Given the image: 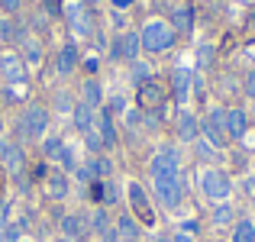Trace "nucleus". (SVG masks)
Returning <instances> with one entry per match:
<instances>
[{"label": "nucleus", "instance_id": "nucleus-1", "mask_svg": "<svg viewBox=\"0 0 255 242\" xmlns=\"http://www.w3.org/2000/svg\"><path fill=\"white\" fill-rule=\"evenodd\" d=\"M139 42H142V52H152V55H162L174 45V29L162 19H152V23L142 26L139 32Z\"/></svg>", "mask_w": 255, "mask_h": 242}, {"label": "nucleus", "instance_id": "nucleus-2", "mask_svg": "<svg viewBox=\"0 0 255 242\" xmlns=\"http://www.w3.org/2000/svg\"><path fill=\"white\" fill-rule=\"evenodd\" d=\"M45 129H49V110L42 104H29L19 113V123H16L19 139H42Z\"/></svg>", "mask_w": 255, "mask_h": 242}, {"label": "nucleus", "instance_id": "nucleus-3", "mask_svg": "<svg viewBox=\"0 0 255 242\" xmlns=\"http://www.w3.org/2000/svg\"><path fill=\"white\" fill-rule=\"evenodd\" d=\"M200 191H204V197H210L213 204H226L233 194V181L226 171H220V168H204V174H200Z\"/></svg>", "mask_w": 255, "mask_h": 242}, {"label": "nucleus", "instance_id": "nucleus-4", "mask_svg": "<svg viewBox=\"0 0 255 242\" xmlns=\"http://www.w3.org/2000/svg\"><path fill=\"white\" fill-rule=\"evenodd\" d=\"M200 132L213 149H223L226 145V107H213L204 120H200Z\"/></svg>", "mask_w": 255, "mask_h": 242}, {"label": "nucleus", "instance_id": "nucleus-5", "mask_svg": "<svg viewBox=\"0 0 255 242\" xmlns=\"http://www.w3.org/2000/svg\"><path fill=\"white\" fill-rule=\"evenodd\" d=\"M152 191H155V200L165 207V210H178L181 197H184L181 174H174V178H152Z\"/></svg>", "mask_w": 255, "mask_h": 242}, {"label": "nucleus", "instance_id": "nucleus-6", "mask_svg": "<svg viewBox=\"0 0 255 242\" xmlns=\"http://www.w3.org/2000/svg\"><path fill=\"white\" fill-rule=\"evenodd\" d=\"M126 197H129L132 217H136V223H139V226H155V213H152L149 194H145V187H142V184L129 181V184H126Z\"/></svg>", "mask_w": 255, "mask_h": 242}, {"label": "nucleus", "instance_id": "nucleus-7", "mask_svg": "<svg viewBox=\"0 0 255 242\" xmlns=\"http://www.w3.org/2000/svg\"><path fill=\"white\" fill-rule=\"evenodd\" d=\"M149 171H152V178H174V174H181V155H178V149H174V145H162V149L152 155Z\"/></svg>", "mask_w": 255, "mask_h": 242}, {"label": "nucleus", "instance_id": "nucleus-8", "mask_svg": "<svg viewBox=\"0 0 255 242\" xmlns=\"http://www.w3.org/2000/svg\"><path fill=\"white\" fill-rule=\"evenodd\" d=\"M139 52H142V42H139V32H132V29H126V32H120L117 39H113V45H110V58H117V62H139Z\"/></svg>", "mask_w": 255, "mask_h": 242}, {"label": "nucleus", "instance_id": "nucleus-9", "mask_svg": "<svg viewBox=\"0 0 255 242\" xmlns=\"http://www.w3.org/2000/svg\"><path fill=\"white\" fill-rule=\"evenodd\" d=\"M136 100H139V110H145V113H158V110L165 107V84H162L158 78L142 81V84H139Z\"/></svg>", "mask_w": 255, "mask_h": 242}, {"label": "nucleus", "instance_id": "nucleus-10", "mask_svg": "<svg viewBox=\"0 0 255 242\" xmlns=\"http://www.w3.org/2000/svg\"><path fill=\"white\" fill-rule=\"evenodd\" d=\"M0 75H3L6 84L23 87V84H26V78H29V71H26V62H23L19 55L6 52V55H0Z\"/></svg>", "mask_w": 255, "mask_h": 242}, {"label": "nucleus", "instance_id": "nucleus-11", "mask_svg": "<svg viewBox=\"0 0 255 242\" xmlns=\"http://www.w3.org/2000/svg\"><path fill=\"white\" fill-rule=\"evenodd\" d=\"M0 165H3L10 174H19V171H23V165H26L23 145H16L13 139H0Z\"/></svg>", "mask_w": 255, "mask_h": 242}, {"label": "nucleus", "instance_id": "nucleus-12", "mask_svg": "<svg viewBox=\"0 0 255 242\" xmlns=\"http://www.w3.org/2000/svg\"><path fill=\"white\" fill-rule=\"evenodd\" d=\"M65 16H68V26H71V32H75V36L87 39V36L94 32V23H91V13H87V6L71 3L68 10H65Z\"/></svg>", "mask_w": 255, "mask_h": 242}, {"label": "nucleus", "instance_id": "nucleus-13", "mask_svg": "<svg viewBox=\"0 0 255 242\" xmlns=\"http://www.w3.org/2000/svg\"><path fill=\"white\" fill-rule=\"evenodd\" d=\"M191 84H194V75L184 65H178V68L171 71V97L178 100V104H184V100L191 97Z\"/></svg>", "mask_w": 255, "mask_h": 242}, {"label": "nucleus", "instance_id": "nucleus-14", "mask_svg": "<svg viewBox=\"0 0 255 242\" xmlns=\"http://www.w3.org/2000/svg\"><path fill=\"white\" fill-rule=\"evenodd\" d=\"M78 65H81V52H78V45L65 42L62 49H58V55H55V71H58V75H71Z\"/></svg>", "mask_w": 255, "mask_h": 242}, {"label": "nucleus", "instance_id": "nucleus-15", "mask_svg": "<svg viewBox=\"0 0 255 242\" xmlns=\"http://www.w3.org/2000/svg\"><path fill=\"white\" fill-rule=\"evenodd\" d=\"M246 129H249V117L239 107H230L226 110V139H243Z\"/></svg>", "mask_w": 255, "mask_h": 242}, {"label": "nucleus", "instance_id": "nucleus-16", "mask_svg": "<svg viewBox=\"0 0 255 242\" xmlns=\"http://www.w3.org/2000/svg\"><path fill=\"white\" fill-rule=\"evenodd\" d=\"M84 233H91V220L87 217H81V213H65L62 217V236L81 239Z\"/></svg>", "mask_w": 255, "mask_h": 242}, {"label": "nucleus", "instance_id": "nucleus-17", "mask_svg": "<svg viewBox=\"0 0 255 242\" xmlns=\"http://www.w3.org/2000/svg\"><path fill=\"white\" fill-rule=\"evenodd\" d=\"M178 136L184 139V142H197L200 139V123H197V117H194L191 110L178 113Z\"/></svg>", "mask_w": 255, "mask_h": 242}, {"label": "nucleus", "instance_id": "nucleus-18", "mask_svg": "<svg viewBox=\"0 0 255 242\" xmlns=\"http://www.w3.org/2000/svg\"><path fill=\"white\" fill-rule=\"evenodd\" d=\"M45 194H49V197H55V200H65L68 197V174L65 171H49L45 174Z\"/></svg>", "mask_w": 255, "mask_h": 242}, {"label": "nucleus", "instance_id": "nucleus-19", "mask_svg": "<svg viewBox=\"0 0 255 242\" xmlns=\"http://www.w3.org/2000/svg\"><path fill=\"white\" fill-rule=\"evenodd\" d=\"M97 132H100V139H104V149H113L117 145V126H113V113L110 110H100V117H97Z\"/></svg>", "mask_w": 255, "mask_h": 242}, {"label": "nucleus", "instance_id": "nucleus-20", "mask_svg": "<svg viewBox=\"0 0 255 242\" xmlns=\"http://www.w3.org/2000/svg\"><path fill=\"white\" fill-rule=\"evenodd\" d=\"M81 104H87L91 110H100V104H104V87H100L97 78H87L81 84Z\"/></svg>", "mask_w": 255, "mask_h": 242}, {"label": "nucleus", "instance_id": "nucleus-21", "mask_svg": "<svg viewBox=\"0 0 255 242\" xmlns=\"http://www.w3.org/2000/svg\"><path fill=\"white\" fill-rule=\"evenodd\" d=\"M171 29L174 32H191L194 29V6H174V10H171Z\"/></svg>", "mask_w": 255, "mask_h": 242}, {"label": "nucleus", "instance_id": "nucleus-22", "mask_svg": "<svg viewBox=\"0 0 255 242\" xmlns=\"http://www.w3.org/2000/svg\"><path fill=\"white\" fill-rule=\"evenodd\" d=\"M113 226H117L120 242H139V223H136V217H132V213H123V217H120Z\"/></svg>", "mask_w": 255, "mask_h": 242}, {"label": "nucleus", "instance_id": "nucleus-23", "mask_svg": "<svg viewBox=\"0 0 255 242\" xmlns=\"http://www.w3.org/2000/svg\"><path fill=\"white\" fill-rule=\"evenodd\" d=\"M87 165V171L94 174V181H110V174H113V161L107 158V155H94L91 161H84Z\"/></svg>", "mask_w": 255, "mask_h": 242}, {"label": "nucleus", "instance_id": "nucleus-24", "mask_svg": "<svg viewBox=\"0 0 255 242\" xmlns=\"http://www.w3.org/2000/svg\"><path fill=\"white\" fill-rule=\"evenodd\" d=\"M19 49H23V62H26V68H29V65H39L42 62V45H39V39L36 36H26L23 42H19Z\"/></svg>", "mask_w": 255, "mask_h": 242}, {"label": "nucleus", "instance_id": "nucleus-25", "mask_svg": "<svg viewBox=\"0 0 255 242\" xmlns=\"http://www.w3.org/2000/svg\"><path fill=\"white\" fill-rule=\"evenodd\" d=\"M71 117H75V126H78L81 132L94 129V123H97V120H94V110H91L87 104H81V100L75 104V110H71Z\"/></svg>", "mask_w": 255, "mask_h": 242}, {"label": "nucleus", "instance_id": "nucleus-26", "mask_svg": "<svg viewBox=\"0 0 255 242\" xmlns=\"http://www.w3.org/2000/svg\"><path fill=\"white\" fill-rule=\"evenodd\" d=\"M233 242H255V220H236L233 226Z\"/></svg>", "mask_w": 255, "mask_h": 242}, {"label": "nucleus", "instance_id": "nucleus-27", "mask_svg": "<svg viewBox=\"0 0 255 242\" xmlns=\"http://www.w3.org/2000/svg\"><path fill=\"white\" fill-rule=\"evenodd\" d=\"M55 161H58V171H78V158H75V149L71 145H62L58 149V155H55Z\"/></svg>", "mask_w": 255, "mask_h": 242}, {"label": "nucleus", "instance_id": "nucleus-28", "mask_svg": "<svg viewBox=\"0 0 255 242\" xmlns=\"http://www.w3.org/2000/svg\"><path fill=\"white\" fill-rule=\"evenodd\" d=\"M0 42L16 45V23H13V16H0Z\"/></svg>", "mask_w": 255, "mask_h": 242}, {"label": "nucleus", "instance_id": "nucleus-29", "mask_svg": "<svg viewBox=\"0 0 255 242\" xmlns=\"http://www.w3.org/2000/svg\"><path fill=\"white\" fill-rule=\"evenodd\" d=\"M210 220H213V226H230L233 223V207L230 204H217Z\"/></svg>", "mask_w": 255, "mask_h": 242}, {"label": "nucleus", "instance_id": "nucleus-30", "mask_svg": "<svg viewBox=\"0 0 255 242\" xmlns=\"http://www.w3.org/2000/svg\"><path fill=\"white\" fill-rule=\"evenodd\" d=\"M84 142H87V149H91L94 155H100V152H104V139H100L97 126H94V129H87V132H84Z\"/></svg>", "mask_w": 255, "mask_h": 242}, {"label": "nucleus", "instance_id": "nucleus-31", "mask_svg": "<svg viewBox=\"0 0 255 242\" xmlns=\"http://www.w3.org/2000/svg\"><path fill=\"white\" fill-rule=\"evenodd\" d=\"M152 78V68L145 62H132V81H136V87L142 84V81H149Z\"/></svg>", "mask_w": 255, "mask_h": 242}, {"label": "nucleus", "instance_id": "nucleus-32", "mask_svg": "<svg viewBox=\"0 0 255 242\" xmlns=\"http://www.w3.org/2000/svg\"><path fill=\"white\" fill-rule=\"evenodd\" d=\"M55 110H58V113L75 110V104H71V94H65V91H58V94H55Z\"/></svg>", "mask_w": 255, "mask_h": 242}, {"label": "nucleus", "instance_id": "nucleus-33", "mask_svg": "<svg viewBox=\"0 0 255 242\" xmlns=\"http://www.w3.org/2000/svg\"><path fill=\"white\" fill-rule=\"evenodd\" d=\"M62 145H65V142H62V139H58V136H55V139H45V145H42L45 158H55V155H58V149H62Z\"/></svg>", "mask_w": 255, "mask_h": 242}, {"label": "nucleus", "instance_id": "nucleus-34", "mask_svg": "<svg viewBox=\"0 0 255 242\" xmlns=\"http://www.w3.org/2000/svg\"><path fill=\"white\" fill-rule=\"evenodd\" d=\"M210 62H213V49L210 45H200L197 49V68H207Z\"/></svg>", "mask_w": 255, "mask_h": 242}, {"label": "nucleus", "instance_id": "nucleus-35", "mask_svg": "<svg viewBox=\"0 0 255 242\" xmlns=\"http://www.w3.org/2000/svg\"><path fill=\"white\" fill-rule=\"evenodd\" d=\"M23 3H26V0H0V10H3V13H19Z\"/></svg>", "mask_w": 255, "mask_h": 242}, {"label": "nucleus", "instance_id": "nucleus-36", "mask_svg": "<svg viewBox=\"0 0 255 242\" xmlns=\"http://www.w3.org/2000/svg\"><path fill=\"white\" fill-rule=\"evenodd\" d=\"M243 91H246V97H252L255 100V68L246 75V84H243Z\"/></svg>", "mask_w": 255, "mask_h": 242}, {"label": "nucleus", "instance_id": "nucleus-37", "mask_svg": "<svg viewBox=\"0 0 255 242\" xmlns=\"http://www.w3.org/2000/svg\"><path fill=\"white\" fill-rule=\"evenodd\" d=\"M6 220H10V204L0 200V230H6Z\"/></svg>", "mask_w": 255, "mask_h": 242}, {"label": "nucleus", "instance_id": "nucleus-38", "mask_svg": "<svg viewBox=\"0 0 255 242\" xmlns=\"http://www.w3.org/2000/svg\"><path fill=\"white\" fill-rule=\"evenodd\" d=\"M45 10H49V16H58L62 13V0H45Z\"/></svg>", "mask_w": 255, "mask_h": 242}, {"label": "nucleus", "instance_id": "nucleus-39", "mask_svg": "<svg viewBox=\"0 0 255 242\" xmlns=\"http://www.w3.org/2000/svg\"><path fill=\"white\" fill-rule=\"evenodd\" d=\"M171 242H194V239L187 236V233H174V236H171Z\"/></svg>", "mask_w": 255, "mask_h": 242}, {"label": "nucleus", "instance_id": "nucleus-40", "mask_svg": "<svg viewBox=\"0 0 255 242\" xmlns=\"http://www.w3.org/2000/svg\"><path fill=\"white\" fill-rule=\"evenodd\" d=\"M110 3H113V6H117V10H126V6H129V3H132V0H110Z\"/></svg>", "mask_w": 255, "mask_h": 242}, {"label": "nucleus", "instance_id": "nucleus-41", "mask_svg": "<svg viewBox=\"0 0 255 242\" xmlns=\"http://www.w3.org/2000/svg\"><path fill=\"white\" fill-rule=\"evenodd\" d=\"M84 68H87V71L94 75V71H97V58H87V62H84Z\"/></svg>", "mask_w": 255, "mask_h": 242}, {"label": "nucleus", "instance_id": "nucleus-42", "mask_svg": "<svg viewBox=\"0 0 255 242\" xmlns=\"http://www.w3.org/2000/svg\"><path fill=\"white\" fill-rule=\"evenodd\" d=\"M78 3H81V6H87V10H91V6H97L100 0H78Z\"/></svg>", "mask_w": 255, "mask_h": 242}, {"label": "nucleus", "instance_id": "nucleus-43", "mask_svg": "<svg viewBox=\"0 0 255 242\" xmlns=\"http://www.w3.org/2000/svg\"><path fill=\"white\" fill-rule=\"evenodd\" d=\"M58 242H81V239H68V236H62V239H58Z\"/></svg>", "mask_w": 255, "mask_h": 242}]
</instances>
